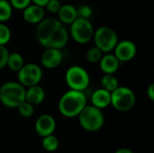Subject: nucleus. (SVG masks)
I'll use <instances>...</instances> for the list:
<instances>
[{
	"label": "nucleus",
	"instance_id": "cd10ccee",
	"mask_svg": "<svg viewBox=\"0 0 154 153\" xmlns=\"http://www.w3.org/2000/svg\"><path fill=\"white\" fill-rule=\"evenodd\" d=\"M9 53L10 52L8 51V50L5 46L0 45V69L6 67V61H7Z\"/></svg>",
	"mask_w": 154,
	"mask_h": 153
},
{
	"label": "nucleus",
	"instance_id": "c85d7f7f",
	"mask_svg": "<svg viewBox=\"0 0 154 153\" xmlns=\"http://www.w3.org/2000/svg\"><path fill=\"white\" fill-rule=\"evenodd\" d=\"M146 94H147V96L150 99V101H152V102L154 101V84H151L148 87Z\"/></svg>",
	"mask_w": 154,
	"mask_h": 153
},
{
	"label": "nucleus",
	"instance_id": "39448f33",
	"mask_svg": "<svg viewBox=\"0 0 154 153\" xmlns=\"http://www.w3.org/2000/svg\"><path fill=\"white\" fill-rule=\"evenodd\" d=\"M92 40L95 46L104 54L113 51L119 41L116 32L109 26H100L95 30Z\"/></svg>",
	"mask_w": 154,
	"mask_h": 153
},
{
	"label": "nucleus",
	"instance_id": "6ab92c4d",
	"mask_svg": "<svg viewBox=\"0 0 154 153\" xmlns=\"http://www.w3.org/2000/svg\"><path fill=\"white\" fill-rule=\"evenodd\" d=\"M101 88L112 93L119 87V82L117 78L112 74H104L100 80Z\"/></svg>",
	"mask_w": 154,
	"mask_h": 153
},
{
	"label": "nucleus",
	"instance_id": "f257e3e1",
	"mask_svg": "<svg viewBox=\"0 0 154 153\" xmlns=\"http://www.w3.org/2000/svg\"><path fill=\"white\" fill-rule=\"evenodd\" d=\"M36 38L45 49L62 50L68 43L69 33L57 18L47 17L37 24Z\"/></svg>",
	"mask_w": 154,
	"mask_h": 153
},
{
	"label": "nucleus",
	"instance_id": "a878e982",
	"mask_svg": "<svg viewBox=\"0 0 154 153\" xmlns=\"http://www.w3.org/2000/svg\"><path fill=\"white\" fill-rule=\"evenodd\" d=\"M61 5H62V4L60 3V0H49V2L46 4L44 8H46V10L49 13L57 14L58 12L60 11Z\"/></svg>",
	"mask_w": 154,
	"mask_h": 153
},
{
	"label": "nucleus",
	"instance_id": "4be33fe9",
	"mask_svg": "<svg viewBox=\"0 0 154 153\" xmlns=\"http://www.w3.org/2000/svg\"><path fill=\"white\" fill-rule=\"evenodd\" d=\"M104 53L96 46L89 48L86 53V59L90 63H99L101 58L103 57Z\"/></svg>",
	"mask_w": 154,
	"mask_h": 153
},
{
	"label": "nucleus",
	"instance_id": "2eb2a0df",
	"mask_svg": "<svg viewBox=\"0 0 154 153\" xmlns=\"http://www.w3.org/2000/svg\"><path fill=\"white\" fill-rule=\"evenodd\" d=\"M120 62L113 53H105L99 61V68L104 74H112L119 69Z\"/></svg>",
	"mask_w": 154,
	"mask_h": 153
},
{
	"label": "nucleus",
	"instance_id": "20e7f679",
	"mask_svg": "<svg viewBox=\"0 0 154 153\" xmlns=\"http://www.w3.org/2000/svg\"><path fill=\"white\" fill-rule=\"evenodd\" d=\"M80 126L87 132H98L105 124V115L103 110L98 109L92 105L86 106L78 116Z\"/></svg>",
	"mask_w": 154,
	"mask_h": 153
},
{
	"label": "nucleus",
	"instance_id": "f3484780",
	"mask_svg": "<svg viewBox=\"0 0 154 153\" xmlns=\"http://www.w3.org/2000/svg\"><path fill=\"white\" fill-rule=\"evenodd\" d=\"M46 96V92L43 87L39 85L25 88V101L31 105L37 106L42 104Z\"/></svg>",
	"mask_w": 154,
	"mask_h": 153
},
{
	"label": "nucleus",
	"instance_id": "9d476101",
	"mask_svg": "<svg viewBox=\"0 0 154 153\" xmlns=\"http://www.w3.org/2000/svg\"><path fill=\"white\" fill-rule=\"evenodd\" d=\"M114 55L119 62H128L134 59L137 53V47L133 41H119L114 49Z\"/></svg>",
	"mask_w": 154,
	"mask_h": 153
},
{
	"label": "nucleus",
	"instance_id": "7c9ffc66",
	"mask_svg": "<svg viewBox=\"0 0 154 153\" xmlns=\"http://www.w3.org/2000/svg\"><path fill=\"white\" fill-rule=\"evenodd\" d=\"M115 153H134L133 151H131L130 149L127 148H120L118 150H116Z\"/></svg>",
	"mask_w": 154,
	"mask_h": 153
},
{
	"label": "nucleus",
	"instance_id": "c756f323",
	"mask_svg": "<svg viewBox=\"0 0 154 153\" xmlns=\"http://www.w3.org/2000/svg\"><path fill=\"white\" fill-rule=\"evenodd\" d=\"M49 2V0H32V4L33 5H36L38 6H41V7H45L46 4Z\"/></svg>",
	"mask_w": 154,
	"mask_h": 153
},
{
	"label": "nucleus",
	"instance_id": "393cba45",
	"mask_svg": "<svg viewBox=\"0 0 154 153\" xmlns=\"http://www.w3.org/2000/svg\"><path fill=\"white\" fill-rule=\"evenodd\" d=\"M77 12H78V17L88 19V20H89V18L93 14L92 7L88 5H83L79 6V8H77Z\"/></svg>",
	"mask_w": 154,
	"mask_h": 153
},
{
	"label": "nucleus",
	"instance_id": "412c9836",
	"mask_svg": "<svg viewBox=\"0 0 154 153\" xmlns=\"http://www.w3.org/2000/svg\"><path fill=\"white\" fill-rule=\"evenodd\" d=\"M13 7L8 0H0V23H5L13 15Z\"/></svg>",
	"mask_w": 154,
	"mask_h": 153
},
{
	"label": "nucleus",
	"instance_id": "b1692460",
	"mask_svg": "<svg viewBox=\"0 0 154 153\" xmlns=\"http://www.w3.org/2000/svg\"><path fill=\"white\" fill-rule=\"evenodd\" d=\"M17 110H18L21 116H23L24 118H29L34 113V106L32 105H31L30 103L23 101V103H21L18 106Z\"/></svg>",
	"mask_w": 154,
	"mask_h": 153
},
{
	"label": "nucleus",
	"instance_id": "7ed1b4c3",
	"mask_svg": "<svg viewBox=\"0 0 154 153\" xmlns=\"http://www.w3.org/2000/svg\"><path fill=\"white\" fill-rule=\"evenodd\" d=\"M25 101V87L17 81H8L0 87V102L8 108H17Z\"/></svg>",
	"mask_w": 154,
	"mask_h": 153
},
{
	"label": "nucleus",
	"instance_id": "4468645a",
	"mask_svg": "<svg viewBox=\"0 0 154 153\" xmlns=\"http://www.w3.org/2000/svg\"><path fill=\"white\" fill-rule=\"evenodd\" d=\"M90 101L93 106L103 110L111 105V93L100 87L92 93Z\"/></svg>",
	"mask_w": 154,
	"mask_h": 153
},
{
	"label": "nucleus",
	"instance_id": "f8f14e48",
	"mask_svg": "<svg viewBox=\"0 0 154 153\" xmlns=\"http://www.w3.org/2000/svg\"><path fill=\"white\" fill-rule=\"evenodd\" d=\"M63 60V54L60 50L57 49H45L41 56L42 65L48 69L58 68Z\"/></svg>",
	"mask_w": 154,
	"mask_h": 153
},
{
	"label": "nucleus",
	"instance_id": "6e6552de",
	"mask_svg": "<svg viewBox=\"0 0 154 153\" xmlns=\"http://www.w3.org/2000/svg\"><path fill=\"white\" fill-rule=\"evenodd\" d=\"M94 32V26L89 20L78 17L70 24L69 33L77 43L86 44L92 40Z\"/></svg>",
	"mask_w": 154,
	"mask_h": 153
},
{
	"label": "nucleus",
	"instance_id": "423d86ee",
	"mask_svg": "<svg viewBox=\"0 0 154 153\" xmlns=\"http://www.w3.org/2000/svg\"><path fill=\"white\" fill-rule=\"evenodd\" d=\"M65 81L69 89L84 92L90 84L88 72L79 65L69 67L65 73Z\"/></svg>",
	"mask_w": 154,
	"mask_h": 153
},
{
	"label": "nucleus",
	"instance_id": "a211bd4d",
	"mask_svg": "<svg viewBox=\"0 0 154 153\" xmlns=\"http://www.w3.org/2000/svg\"><path fill=\"white\" fill-rule=\"evenodd\" d=\"M24 64H25L24 60L20 53H18V52L9 53L7 61H6V67H8L9 69L17 73L23 68V66Z\"/></svg>",
	"mask_w": 154,
	"mask_h": 153
},
{
	"label": "nucleus",
	"instance_id": "0eeeda50",
	"mask_svg": "<svg viewBox=\"0 0 154 153\" xmlns=\"http://www.w3.org/2000/svg\"><path fill=\"white\" fill-rule=\"evenodd\" d=\"M135 103V94L130 87L119 86L111 93V106L119 112H128L132 110Z\"/></svg>",
	"mask_w": 154,
	"mask_h": 153
},
{
	"label": "nucleus",
	"instance_id": "9b49d317",
	"mask_svg": "<svg viewBox=\"0 0 154 153\" xmlns=\"http://www.w3.org/2000/svg\"><path fill=\"white\" fill-rule=\"evenodd\" d=\"M55 129H56V120L51 115L48 114L42 115L35 121L34 130L36 133L42 138L53 134Z\"/></svg>",
	"mask_w": 154,
	"mask_h": 153
},
{
	"label": "nucleus",
	"instance_id": "dca6fc26",
	"mask_svg": "<svg viewBox=\"0 0 154 153\" xmlns=\"http://www.w3.org/2000/svg\"><path fill=\"white\" fill-rule=\"evenodd\" d=\"M58 20L63 25H70L78 18L77 7L70 4H64L61 5L60 11L57 14Z\"/></svg>",
	"mask_w": 154,
	"mask_h": 153
},
{
	"label": "nucleus",
	"instance_id": "f03ea898",
	"mask_svg": "<svg viewBox=\"0 0 154 153\" xmlns=\"http://www.w3.org/2000/svg\"><path fill=\"white\" fill-rule=\"evenodd\" d=\"M87 106V96L84 92L69 89L60 98L58 108L60 113L67 118L78 117Z\"/></svg>",
	"mask_w": 154,
	"mask_h": 153
},
{
	"label": "nucleus",
	"instance_id": "1a4fd4ad",
	"mask_svg": "<svg viewBox=\"0 0 154 153\" xmlns=\"http://www.w3.org/2000/svg\"><path fill=\"white\" fill-rule=\"evenodd\" d=\"M42 78V69L36 63H26L17 72V79L25 88L39 85Z\"/></svg>",
	"mask_w": 154,
	"mask_h": 153
},
{
	"label": "nucleus",
	"instance_id": "bb28decb",
	"mask_svg": "<svg viewBox=\"0 0 154 153\" xmlns=\"http://www.w3.org/2000/svg\"><path fill=\"white\" fill-rule=\"evenodd\" d=\"M9 3L12 5L13 9L23 11L32 4V0H10Z\"/></svg>",
	"mask_w": 154,
	"mask_h": 153
},
{
	"label": "nucleus",
	"instance_id": "5701e85b",
	"mask_svg": "<svg viewBox=\"0 0 154 153\" xmlns=\"http://www.w3.org/2000/svg\"><path fill=\"white\" fill-rule=\"evenodd\" d=\"M12 38V32L10 28L3 23H0V45L5 46Z\"/></svg>",
	"mask_w": 154,
	"mask_h": 153
},
{
	"label": "nucleus",
	"instance_id": "ddd939ff",
	"mask_svg": "<svg viewBox=\"0 0 154 153\" xmlns=\"http://www.w3.org/2000/svg\"><path fill=\"white\" fill-rule=\"evenodd\" d=\"M45 18L43 7L31 4L23 10V19L30 24H38Z\"/></svg>",
	"mask_w": 154,
	"mask_h": 153
},
{
	"label": "nucleus",
	"instance_id": "aec40b11",
	"mask_svg": "<svg viewBox=\"0 0 154 153\" xmlns=\"http://www.w3.org/2000/svg\"><path fill=\"white\" fill-rule=\"evenodd\" d=\"M42 146L46 151L54 152L58 150V148L60 146V142H59V139L54 134H51V135L42 138Z\"/></svg>",
	"mask_w": 154,
	"mask_h": 153
}]
</instances>
